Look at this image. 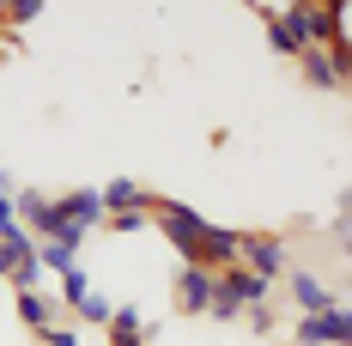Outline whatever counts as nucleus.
I'll return each mask as SVG.
<instances>
[{
	"label": "nucleus",
	"instance_id": "nucleus-1",
	"mask_svg": "<svg viewBox=\"0 0 352 346\" xmlns=\"http://www.w3.org/2000/svg\"><path fill=\"white\" fill-rule=\"evenodd\" d=\"M212 219H201V213L188 207V201H170V195H152V231L170 243L176 255L195 268V255H201V237H207Z\"/></svg>",
	"mask_w": 352,
	"mask_h": 346
},
{
	"label": "nucleus",
	"instance_id": "nucleus-2",
	"mask_svg": "<svg viewBox=\"0 0 352 346\" xmlns=\"http://www.w3.org/2000/svg\"><path fill=\"white\" fill-rule=\"evenodd\" d=\"M249 12L261 19V36H267L274 55L298 61L310 49V6H249Z\"/></svg>",
	"mask_w": 352,
	"mask_h": 346
},
{
	"label": "nucleus",
	"instance_id": "nucleus-3",
	"mask_svg": "<svg viewBox=\"0 0 352 346\" xmlns=\"http://www.w3.org/2000/svg\"><path fill=\"white\" fill-rule=\"evenodd\" d=\"M0 279L12 285V292H43V261H36V237L25 225H12L6 237H0Z\"/></svg>",
	"mask_w": 352,
	"mask_h": 346
},
{
	"label": "nucleus",
	"instance_id": "nucleus-4",
	"mask_svg": "<svg viewBox=\"0 0 352 346\" xmlns=\"http://www.w3.org/2000/svg\"><path fill=\"white\" fill-rule=\"evenodd\" d=\"M237 268L261 274L267 285H280L285 268H292V243H285V231H243V237H237Z\"/></svg>",
	"mask_w": 352,
	"mask_h": 346
},
{
	"label": "nucleus",
	"instance_id": "nucleus-5",
	"mask_svg": "<svg viewBox=\"0 0 352 346\" xmlns=\"http://www.w3.org/2000/svg\"><path fill=\"white\" fill-rule=\"evenodd\" d=\"M292 340L298 346H352V310L334 304V310L298 316V322H292Z\"/></svg>",
	"mask_w": 352,
	"mask_h": 346
},
{
	"label": "nucleus",
	"instance_id": "nucleus-6",
	"mask_svg": "<svg viewBox=\"0 0 352 346\" xmlns=\"http://www.w3.org/2000/svg\"><path fill=\"white\" fill-rule=\"evenodd\" d=\"M212 292H219V298H231L237 310L274 304V285H267L261 274H249V268H225V274H212Z\"/></svg>",
	"mask_w": 352,
	"mask_h": 346
},
{
	"label": "nucleus",
	"instance_id": "nucleus-7",
	"mask_svg": "<svg viewBox=\"0 0 352 346\" xmlns=\"http://www.w3.org/2000/svg\"><path fill=\"white\" fill-rule=\"evenodd\" d=\"M285 292H292L298 316H316V310H334V304H340V292L322 274H310V268H285Z\"/></svg>",
	"mask_w": 352,
	"mask_h": 346
},
{
	"label": "nucleus",
	"instance_id": "nucleus-8",
	"mask_svg": "<svg viewBox=\"0 0 352 346\" xmlns=\"http://www.w3.org/2000/svg\"><path fill=\"white\" fill-rule=\"evenodd\" d=\"M170 304L182 316H207V304H212V274L207 268H176V279H170Z\"/></svg>",
	"mask_w": 352,
	"mask_h": 346
},
{
	"label": "nucleus",
	"instance_id": "nucleus-9",
	"mask_svg": "<svg viewBox=\"0 0 352 346\" xmlns=\"http://www.w3.org/2000/svg\"><path fill=\"white\" fill-rule=\"evenodd\" d=\"M55 213L67 219L73 231H85V237H91V231H104V207H98V188H61V195H55Z\"/></svg>",
	"mask_w": 352,
	"mask_h": 346
},
{
	"label": "nucleus",
	"instance_id": "nucleus-10",
	"mask_svg": "<svg viewBox=\"0 0 352 346\" xmlns=\"http://www.w3.org/2000/svg\"><path fill=\"white\" fill-rule=\"evenodd\" d=\"M12 310H19V328H31V334L55 328V322H67V310H61L55 292H12Z\"/></svg>",
	"mask_w": 352,
	"mask_h": 346
},
{
	"label": "nucleus",
	"instance_id": "nucleus-11",
	"mask_svg": "<svg viewBox=\"0 0 352 346\" xmlns=\"http://www.w3.org/2000/svg\"><path fill=\"white\" fill-rule=\"evenodd\" d=\"M237 237H243L237 225H207L195 268H207V274H225V268H237Z\"/></svg>",
	"mask_w": 352,
	"mask_h": 346
},
{
	"label": "nucleus",
	"instance_id": "nucleus-12",
	"mask_svg": "<svg viewBox=\"0 0 352 346\" xmlns=\"http://www.w3.org/2000/svg\"><path fill=\"white\" fill-rule=\"evenodd\" d=\"M298 73H304V85H310V91H346V85H352V73H340V67H334V55L316 49V43L298 55Z\"/></svg>",
	"mask_w": 352,
	"mask_h": 346
},
{
	"label": "nucleus",
	"instance_id": "nucleus-13",
	"mask_svg": "<svg viewBox=\"0 0 352 346\" xmlns=\"http://www.w3.org/2000/svg\"><path fill=\"white\" fill-rule=\"evenodd\" d=\"M104 334H109V346H146L158 328H146V316L134 310V304H116L109 322H104Z\"/></svg>",
	"mask_w": 352,
	"mask_h": 346
},
{
	"label": "nucleus",
	"instance_id": "nucleus-14",
	"mask_svg": "<svg viewBox=\"0 0 352 346\" xmlns=\"http://www.w3.org/2000/svg\"><path fill=\"white\" fill-rule=\"evenodd\" d=\"M98 207H104V213L152 207V188H140V182H134V176H116V182H104V188H98Z\"/></svg>",
	"mask_w": 352,
	"mask_h": 346
},
{
	"label": "nucleus",
	"instance_id": "nucleus-15",
	"mask_svg": "<svg viewBox=\"0 0 352 346\" xmlns=\"http://www.w3.org/2000/svg\"><path fill=\"white\" fill-rule=\"evenodd\" d=\"M104 231H109V237H140V231H152V207H128V213H104Z\"/></svg>",
	"mask_w": 352,
	"mask_h": 346
},
{
	"label": "nucleus",
	"instance_id": "nucleus-16",
	"mask_svg": "<svg viewBox=\"0 0 352 346\" xmlns=\"http://www.w3.org/2000/svg\"><path fill=\"white\" fill-rule=\"evenodd\" d=\"M55 279H61V310H79V304H85V292H91V274H85V268H79V261H73V268H67V274H55Z\"/></svg>",
	"mask_w": 352,
	"mask_h": 346
},
{
	"label": "nucleus",
	"instance_id": "nucleus-17",
	"mask_svg": "<svg viewBox=\"0 0 352 346\" xmlns=\"http://www.w3.org/2000/svg\"><path fill=\"white\" fill-rule=\"evenodd\" d=\"M109 310H116V304H109L104 292L91 285V292H85V304H79V310H73L67 322H85V328H104V322H109Z\"/></svg>",
	"mask_w": 352,
	"mask_h": 346
},
{
	"label": "nucleus",
	"instance_id": "nucleus-18",
	"mask_svg": "<svg viewBox=\"0 0 352 346\" xmlns=\"http://www.w3.org/2000/svg\"><path fill=\"white\" fill-rule=\"evenodd\" d=\"M36 346H85V334H79L73 322H55V328H43V334H36Z\"/></svg>",
	"mask_w": 352,
	"mask_h": 346
},
{
	"label": "nucleus",
	"instance_id": "nucleus-19",
	"mask_svg": "<svg viewBox=\"0 0 352 346\" xmlns=\"http://www.w3.org/2000/svg\"><path fill=\"white\" fill-rule=\"evenodd\" d=\"M243 322L255 328V334H261V340H267V334L280 328V316H274V304H255V310H243Z\"/></svg>",
	"mask_w": 352,
	"mask_h": 346
},
{
	"label": "nucleus",
	"instance_id": "nucleus-20",
	"mask_svg": "<svg viewBox=\"0 0 352 346\" xmlns=\"http://www.w3.org/2000/svg\"><path fill=\"white\" fill-rule=\"evenodd\" d=\"M12 225H19V219H12V201H6V195H0V237H6V231H12Z\"/></svg>",
	"mask_w": 352,
	"mask_h": 346
}]
</instances>
